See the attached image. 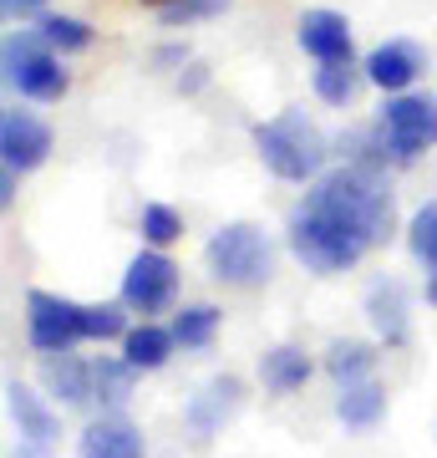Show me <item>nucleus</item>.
Returning <instances> with one entry per match:
<instances>
[{"label":"nucleus","instance_id":"f257e3e1","mask_svg":"<svg viewBox=\"0 0 437 458\" xmlns=\"http://www.w3.org/2000/svg\"><path fill=\"white\" fill-rule=\"evenodd\" d=\"M306 209L331 214L340 225L361 229L372 245H387L391 234V194L366 174V168H336V174H321L315 189L306 194Z\"/></svg>","mask_w":437,"mask_h":458},{"label":"nucleus","instance_id":"f03ea898","mask_svg":"<svg viewBox=\"0 0 437 458\" xmlns=\"http://www.w3.org/2000/svg\"><path fill=\"white\" fill-rule=\"evenodd\" d=\"M255 153L265 158V168L285 183H310L321 179V164H325V138L321 128L310 123L306 113H280L270 123L255 128Z\"/></svg>","mask_w":437,"mask_h":458},{"label":"nucleus","instance_id":"7ed1b4c3","mask_svg":"<svg viewBox=\"0 0 437 458\" xmlns=\"http://www.w3.org/2000/svg\"><path fill=\"white\" fill-rule=\"evenodd\" d=\"M366 250H372V240L361 229L331 219V214H315L306 204L290 214V255L310 276H346Z\"/></svg>","mask_w":437,"mask_h":458},{"label":"nucleus","instance_id":"20e7f679","mask_svg":"<svg viewBox=\"0 0 437 458\" xmlns=\"http://www.w3.org/2000/svg\"><path fill=\"white\" fill-rule=\"evenodd\" d=\"M204 260H209V276L219 285H234V291H259L275 276V245H270V234L244 225V219L214 229L209 245H204Z\"/></svg>","mask_w":437,"mask_h":458},{"label":"nucleus","instance_id":"39448f33","mask_svg":"<svg viewBox=\"0 0 437 458\" xmlns=\"http://www.w3.org/2000/svg\"><path fill=\"white\" fill-rule=\"evenodd\" d=\"M5 82L31 102H62L71 77H66L62 56L41 41V31H21L5 41Z\"/></svg>","mask_w":437,"mask_h":458},{"label":"nucleus","instance_id":"423d86ee","mask_svg":"<svg viewBox=\"0 0 437 458\" xmlns=\"http://www.w3.org/2000/svg\"><path fill=\"white\" fill-rule=\"evenodd\" d=\"M5 412H11V428H16V448L11 458H56V443H62V418L46 397L26 387V382H5Z\"/></svg>","mask_w":437,"mask_h":458},{"label":"nucleus","instance_id":"0eeeda50","mask_svg":"<svg viewBox=\"0 0 437 458\" xmlns=\"http://www.w3.org/2000/svg\"><path fill=\"white\" fill-rule=\"evenodd\" d=\"M382 143L391 158H417L437 143V98L427 92H397L382 102Z\"/></svg>","mask_w":437,"mask_h":458},{"label":"nucleus","instance_id":"6e6552de","mask_svg":"<svg viewBox=\"0 0 437 458\" xmlns=\"http://www.w3.org/2000/svg\"><path fill=\"white\" fill-rule=\"evenodd\" d=\"M173 301H179V265L168 260L163 250L143 245L128 260V270H122V306L147 321L158 311H173Z\"/></svg>","mask_w":437,"mask_h":458},{"label":"nucleus","instance_id":"1a4fd4ad","mask_svg":"<svg viewBox=\"0 0 437 458\" xmlns=\"http://www.w3.org/2000/svg\"><path fill=\"white\" fill-rule=\"evenodd\" d=\"M26 342L41 357H62L81 346V301H66L56 291H26Z\"/></svg>","mask_w":437,"mask_h":458},{"label":"nucleus","instance_id":"9d476101","mask_svg":"<svg viewBox=\"0 0 437 458\" xmlns=\"http://www.w3.org/2000/svg\"><path fill=\"white\" fill-rule=\"evenodd\" d=\"M0 158L16 174L41 168L51 158V128L26 107H5V117H0Z\"/></svg>","mask_w":437,"mask_h":458},{"label":"nucleus","instance_id":"9b49d317","mask_svg":"<svg viewBox=\"0 0 437 458\" xmlns=\"http://www.w3.org/2000/svg\"><path fill=\"white\" fill-rule=\"evenodd\" d=\"M77 458H147V438L143 428L128 423L122 412H102V418H92L81 428Z\"/></svg>","mask_w":437,"mask_h":458},{"label":"nucleus","instance_id":"f8f14e48","mask_svg":"<svg viewBox=\"0 0 437 458\" xmlns=\"http://www.w3.org/2000/svg\"><path fill=\"white\" fill-rule=\"evenodd\" d=\"M422 51L412 47V41H382V47L366 51V62H361V72H366V82L382 87L387 98H397V92H412V82L422 77Z\"/></svg>","mask_w":437,"mask_h":458},{"label":"nucleus","instance_id":"ddd939ff","mask_svg":"<svg viewBox=\"0 0 437 458\" xmlns=\"http://www.w3.org/2000/svg\"><path fill=\"white\" fill-rule=\"evenodd\" d=\"M240 403H244L240 377H214V382H204V387L183 403V418H189V428H194L198 438H214V433H224V423L240 412Z\"/></svg>","mask_w":437,"mask_h":458},{"label":"nucleus","instance_id":"4468645a","mask_svg":"<svg viewBox=\"0 0 437 458\" xmlns=\"http://www.w3.org/2000/svg\"><path fill=\"white\" fill-rule=\"evenodd\" d=\"M295 41L315 62H351V21L340 16V11H325V5L306 11V16L295 21Z\"/></svg>","mask_w":437,"mask_h":458},{"label":"nucleus","instance_id":"2eb2a0df","mask_svg":"<svg viewBox=\"0 0 437 458\" xmlns=\"http://www.w3.org/2000/svg\"><path fill=\"white\" fill-rule=\"evenodd\" d=\"M366 321H372V331L387 346H402L407 342L412 321H407V291H402V280H376L372 291H366Z\"/></svg>","mask_w":437,"mask_h":458},{"label":"nucleus","instance_id":"dca6fc26","mask_svg":"<svg viewBox=\"0 0 437 458\" xmlns=\"http://www.w3.org/2000/svg\"><path fill=\"white\" fill-rule=\"evenodd\" d=\"M310 372H315V361H310L300 346H270V352L259 357V382H265V393H275V397L300 393L310 382Z\"/></svg>","mask_w":437,"mask_h":458},{"label":"nucleus","instance_id":"f3484780","mask_svg":"<svg viewBox=\"0 0 437 458\" xmlns=\"http://www.w3.org/2000/svg\"><path fill=\"white\" fill-rule=\"evenodd\" d=\"M41 377H46L51 397H62L66 408H87V403H97V397H92V361L71 357V352H62V357H46Z\"/></svg>","mask_w":437,"mask_h":458},{"label":"nucleus","instance_id":"a211bd4d","mask_svg":"<svg viewBox=\"0 0 437 458\" xmlns=\"http://www.w3.org/2000/svg\"><path fill=\"white\" fill-rule=\"evenodd\" d=\"M382 412H387V387L376 382V377H366V382H351V387H340L336 393V418L346 428H376L382 423Z\"/></svg>","mask_w":437,"mask_h":458},{"label":"nucleus","instance_id":"6ab92c4d","mask_svg":"<svg viewBox=\"0 0 437 458\" xmlns=\"http://www.w3.org/2000/svg\"><path fill=\"white\" fill-rule=\"evenodd\" d=\"M173 327H158V321H143V327H132L128 336H122V357L138 367V372H158V367H168V357H173Z\"/></svg>","mask_w":437,"mask_h":458},{"label":"nucleus","instance_id":"aec40b11","mask_svg":"<svg viewBox=\"0 0 437 458\" xmlns=\"http://www.w3.org/2000/svg\"><path fill=\"white\" fill-rule=\"evenodd\" d=\"M132 382H138V367L128 357H97L92 361V397H97L107 412H117L132 397Z\"/></svg>","mask_w":437,"mask_h":458},{"label":"nucleus","instance_id":"412c9836","mask_svg":"<svg viewBox=\"0 0 437 458\" xmlns=\"http://www.w3.org/2000/svg\"><path fill=\"white\" fill-rule=\"evenodd\" d=\"M325 372H331V382L336 387H351V382H366V377L376 372V352L366 342H331V352H325Z\"/></svg>","mask_w":437,"mask_h":458},{"label":"nucleus","instance_id":"4be33fe9","mask_svg":"<svg viewBox=\"0 0 437 458\" xmlns=\"http://www.w3.org/2000/svg\"><path fill=\"white\" fill-rule=\"evenodd\" d=\"M219 327H224L219 306H183V311H173V342L183 352H209Z\"/></svg>","mask_w":437,"mask_h":458},{"label":"nucleus","instance_id":"5701e85b","mask_svg":"<svg viewBox=\"0 0 437 458\" xmlns=\"http://www.w3.org/2000/svg\"><path fill=\"white\" fill-rule=\"evenodd\" d=\"M361 82H366V72H361L357 62H321L310 87H315V98H321L325 107H351Z\"/></svg>","mask_w":437,"mask_h":458},{"label":"nucleus","instance_id":"b1692460","mask_svg":"<svg viewBox=\"0 0 437 458\" xmlns=\"http://www.w3.org/2000/svg\"><path fill=\"white\" fill-rule=\"evenodd\" d=\"M36 31H41V41H46L56 56H77V51L92 47V26L77 21V16H41Z\"/></svg>","mask_w":437,"mask_h":458},{"label":"nucleus","instance_id":"393cba45","mask_svg":"<svg viewBox=\"0 0 437 458\" xmlns=\"http://www.w3.org/2000/svg\"><path fill=\"white\" fill-rule=\"evenodd\" d=\"M138 234H143V245L168 250L183 234V214L173 209V204H143V214H138Z\"/></svg>","mask_w":437,"mask_h":458},{"label":"nucleus","instance_id":"a878e982","mask_svg":"<svg viewBox=\"0 0 437 458\" xmlns=\"http://www.w3.org/2000/svg\"><path fill=\"white\" fill-rule=\"evenodd\" d=\"M128 311L113 306V301H97V306H81V336L87 342H122L128 336Z\"/></svg>","mask_w":437,"mask_h":458},{"label":"nucleus","instance_id":"bb28decb","mask_svg":"<svg viewBox=\"0 0 437 458\" xmlns=\"http://www.w3.org/2000/svg\"><path fill=\"white\" fill-rule=\"evenodd\" d=\"M407 245H412L417 265L437 270V204H422V209L412 214V225H407Z\"/></svg>","mask_w":437,"mask_h":458},{"label":"nucleus","instance_id":"cd10ccee","mask_svg":"<svg viewBox=\"0 0 437 458\" xmlns=\"http://www.w3.org/2000/svg\"><path fill=\"white\" fill-rule=\"evenodd\" d=\"M153 11L163 16V26H189V21H209L219 16L229 0H147Z\"/></svg>","mask_w":437,"mask_h":458},{"label":"nucleus","instance_id":"c85d7f7f","mask_svg":"<svg viewBox=\"0 0 437 458\" xmlns=\"http://www.w3.org/2000/svg\"><path fill=\"white\" fill-rule=\"evenodd\" d=\"M11 199H16V168L0 174V204H11Z\"/></svg>","mask_w":437,"mask_h":458},{"label":"nucleus","instance_id":"c756f323","mask_svg":"<svg viewBox=\"0 0 437 458\" xmlns=\"http://www.w3.org/2000/svg\"><path fill=\"white\" fill-rule=\"evenodd\" d=\"M0 5H5V11H11V16H26V11H36V5H41V0H0Z\"/></svg>","mask_w":437,"mask_h":458},{"label":"nucleus","instance_id":"7c9ffc66","mask_svg":"<svg viewBox=\"0 0 437 458\" xmlns=\"http://www.w3.org/2000/svg\"><path fill=\"white\" fill-rule=\"evenodd\" d=\"M427 306H433V311H437V270H433V276H427Z\"/></svg>","mask_w":437,"mask_h":458}]
</instances>
